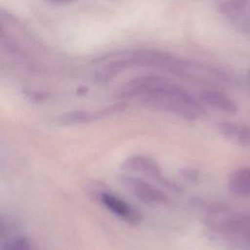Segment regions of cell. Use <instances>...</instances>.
<instances>
[{
    "mask_svg": "<svg viewBox=\"0 0 250 250\" xmlns=\"http://www.w3.org/2000/svg\"><path fill=\"white\" fill-rule=\"evenodd\" d=\"M228 187L229 191L235 195H250V167H243L233 171L229 177Z\"/></svg>",
    "mask_w": 250,
    "mask_h": 250,
    "instance_id": "11",
    "label": "cell"
},
{
    "mask_svg": "<svg viewBox=\"0 0 250 250\" xmlns=\"http://www.w3.org/2000/svg\"><path fill=\"white\" fill-rule=\"evenodd\" d=\"M221 234L231 242L250 247V215H231L219 226Z\"/></svg>",
    "mask_w": 250,
    "mask_h": 250,
    "instance_id": "5",
    "label": "cell"
},
{
    "mask_svg": "<svg viewBox=\"0 0 250 250\" xmlns=\"http://www.w3.org/2000/svg\"><path fill=\"white\" fill-rule=\"evenodd\" d=\"M3 250H35L31 241L25 236H15L3 246Z\"/></svg>",
    "mask_w": 250,
    "mask_h": 250,
    "instance_id": "12",
    "label": "cell"
},
{
    "mask_svg": "<svg viewBox=\"0 0 250 250\" xmlns=\"http://www.w3.org/2000/svg\"><path fill=\"white\" fill-rule=\"evenodd\" d=\"M55 3H58V4H65V3H69V2H72L74 0H51Z\"/></svg>",
    "mask_w": 250,
    "mask_h": 250,
    "instance_id": "13",
    "label": "cell"
},
{
    "mask_svg": "<svg viewBox=\"0 0 250 250\" xmlns=\"http://www.w3.org/2000/svg\"><path fill=\"white\" fill-rule=\"evenodd\" d=\"M100 200L108 211L130 225H138L143 220V215L140 211L111 192H101Z\"/></svg>",
    "mask_w": 250,
    "mask_h": 250,
    "instance_id": "6",
    "label": "cell"
},
{
    "mask_svg": "<svg viewBox=\"0 0 250 250\" xmlns=\"http://www.w3.org/2000/svg\"><path fill=\"white\" fill-rule=\"evenodd\" d=\"M247 76H248V81H249V83H250V71L248 72V75H247Z\"/></svg>",
    "mask_w": 250,
    "mask_h": 250,
    "instance_id": "14",
    "label": "cell"
},
{
    "mask_svg": "<svg viewBox=\"0 0 250 250\" xmlns=\"http://www.w3.org/2000/svg\"><path fill=\"white\" fill-rule=\"evenodd\" d=\"M218 131L225 138L242 146H250V125L233 122H221L217 126Z\"/></svg>",
    "mask_w": 250,
    "mask_h": 250,
    "instance_id": "10",
    "label": "cell"
},
{
    "mask_svg": "<svg viewBox=\"0 0 250 250\" xmlns=\"http://www.w3.org/2000/svg\"><path fill=\"white\" fill-rule=\"evenodd\" d=\"M199 101L205 105L227 114H235L238 111L237 104L218 90H203L199 95Z\"/></svg>",
    "mask_w": 250,
    "mask_h": 250,
    "instance_id": "8",
    "label": "cell"
},
{
    "mask_svg": "<svg viewBox=\"0 0 250 250\" xmlns=\"http://www.w3.org/2000/svg\"><path fill=\"white\" fill-rule=\"evenodd\" d=\"M145 105L176 114L187 120H196L204 114V108L188 90L159 77L147 86L138 98Z\"/></svg>",
    "mask_w": 250,
    "mask_h": 250,
    "instance_id": "1",
    "label": "cell"
},
{
    "mask_svg": "<svg viewBox=\"0 0 250 250\" xmlns=\"http://www.w3.org/2000/svg\"><path fill=\"white\" fill-rule=\"evenodd\" d=\"M121 167L125 171L144 174L158 184H161L166 188L171 190H179L178 186L174 182L170 181L167 177H165L158 163L149 156L140 154L133 155L125 159Z\"/></svg>",
    "mask_w": 250,
    "mask_h": 250,
    "instance_id": "3",
    "label": "cell"
},
{
    "mask_svg": "<svg viewBox=\"0 0 250 250\" xmlns=\"http://www.w3.org/2000/svg\"><path fill=\"white\" fill-rule=\"evenodd\" d=\"M249 3L250 0H228L218 5V11L230 21H240V27L246 30L248 25H250V17L246 18L244 15L248 14L246 10L248 9Z\"/></svg>",
    "mask_w": 250,
    "mask_h": 250,
    "instance_id": "9",
    "label": "cell"
},
{
    "mask_svg": "<svg viewBox=\"0 0 250 250\" xmlns=\"http://www.w3.org/2000/svg\"><path fill=\"white\" fill-rule=\"evenodd\" d=\"M126 108V104L123 102L116 103L104 107L101 110L90 112L86 110H74L70 112H66L64 114L60 115L57 118V122L62 125H73V124H82L88 123L93 120L100 119L104 116H107L110 114H114L122 111Z\"/></svg>",
    "mask_w": 250,
    "mask_h": 250,
    "instance_id": "7",
    "label": "cell"
},
{
    "mask_svg": "<svg viewBox=\"0 0 250 250\" xmlns=\"http://www.w3.org/2000/svg\"><path fill=\"white\" fill-rule=\"evenodd\" d=\"M128 67H146L165 69L179 76L188 75L191 63L170 53L155 49H138L124 57Z\"/></svg>",
    "mask_w": 250,
    "mask_h": 250,
    "instance_id": "2",
    "label": "cell"
},
{
    "mask_svg": "<svg viewBox=\"0 0 250 250\" xmlns=\"http://www.w3.org/2000/svg\"><path fill=\"white\" fill-rule=\"evenodd\" d=\"M122 185L140 201L147 205H165L169 202L168 196L145 180L134 176H123Z\"/></svg>",
    "mask_w": 250,
    "mask_h": 250,
    "instance_id": "4",
    "label": "cell"
}]
</instances>
